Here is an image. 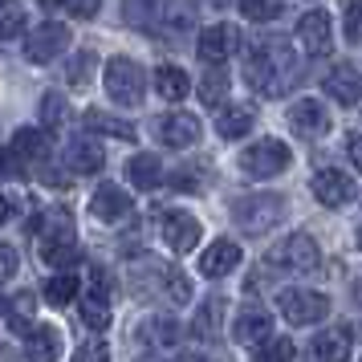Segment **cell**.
<instances>
[{"mask_svg":"<svg viewBox=\"0 0 362 362\" xmlns=\"http://www.w3.org/2000/svg\"><path fill=\"white\" fill-rule=\"evenodd\" d=\"M245 78H248V86L261 90V94H285V90L297 82L293 49H285V45H261V49L248 57Z\"/></svg>","mask_w":362,"mask_h":362,"instance_id":"obj_1","label":"cell"},{"mask_svg":"<svg viewBox=\"0 0 362 362\" xmlns=\"http://www.w3.org/2000/svg\"><path fill=\"white\" fill-rule=\"evenodd\" d=\"M285 216H289L285 196H273V192L240 196L236 204H232V220H236V228L248 232V236H264V232H273Z\"/></svg>","mask_w":362,"mask_h":362,"instance_id":"obj_2","label":"cell"},{"mask_svg":"<svg viewBox=\"0 0 362 362\" xmlns=\"http://www.w3.org/2000/svg\"><path fill=\"white\" fill-rule=\"evenodd\" d=\"M102 78H106V94H110L118 106H139V102H143L147 78H143V66H139V62H131V57H110Z\"/></svg>","mask_w":362,"mask_h":362,"instance_id":"obj_3","label":"cell"},{"mask_svg":"<svg viewBox=\"0 0 362 362\" xmlns=\"http://www.w3.org/2000/svg\"><path fill=\"white\" fill-rule=\"evenodd\" d=\"M289 163H293V155H289V147H285L281 139H261V143H252V147L240 155V171H245L248 180L281 175Z\"/></svg>","mask_w":362,"mask_h":362,"instance_id":"obj_4","label":"cell"},{"mask_svg":"<svg viewBox=\"0 0 362 362\" xmlns=\"http://www.w3.org/2000/svg\"><path fill=\"white\" fill-rule=\"evenodd\" d=\"M277 305L289 326H313V322H322L329 313V297L317 293V289H285L277 297Z\"/></svg>","mask_w":362,"mask_h":362,"instance_id":"obj_5","label":"cell"},{"mask_svg":"<svg viewBox=\"0 0 362 362\" xmlns=\"http://www.w3.org/2000/svg\"><path fill=\"white\" fill-rule=\"evenodd\" d=\"M273 261L281 269H293V273H313L322 264V248H317V240H313L310 232H293V236H285L273 248Z\"/></svg>","mask_w":362,"mask_h":362,"instance_id":"obj_6","label":"cell"},{"mask_svg":"<svg viewBox=\"0 0 362 362\" xmlns=\"http://www.w3.org/2000/svg\"><path fill=\"white\" fill-rule=\"evenodd\" d=\"M66 49H69V29L62 21H45L41 29H33V33L25 37V57L37 62V66L53 62L57 53H66Z\"/></svg>","mask_w":362,"mask_h":362,"instance_id":"obj_7","label":"cell"},{"mask_svg":"<svg viewBox=\"0 0 362 362\" xmlns=\"http://www.w3.org/2000/svg\"><path fill=\"white\" fill-rule=\"evenodd\" d=\"M167 277H171V264L155 261V257H143L127 269V281H131V293L139 301H151V297H163Z\"/></svg>","mask_w":362,"mask_h":362,"instance_id":"obj_8","label":"cell"},{"mask_svg":"<svg viewBox=\"0 0 362 362\" xmlns=\"http://www.w3.org/2000/svg\"><path fill=\"white\" fill-rule=\"evenodd\" d=\"M199 62H208V66H224L232 53L240 49V29L236 25H208L204 33H199Z\"/></svg>","mask_w":362,"mask_h":362,"instance_id":"obj_9","label":"cell"},{"mask_svg":"<svg viewBox=\"0 0 362 362\" xmlns=\"http://www.w3.org/2000/svg\"><path fill=\"white\" fill-rule=\"evenodd\" d=\"M171 13H175V0H127V4H122L127 25L147 29V33H167Z\"/></svg>","mask_w":362,"mask_h":362,"instance_id":"obj_10","label":"cell"},{"mask_svg":"<svg viewBox=\"0 0 362 362\" xmlns=\"http://www.w3.org/2000/svg\"><path fill=\"white\" fill-rule=\"evenodd\" d=\"M297 41H301V49H305V53L326 57L329 45H334V21H329L322 8L301 13V21H297Z\"/></svg>","mask_w":362,"mask_h":362,"instance_id":"obj_11","label":"cell"},{"mask_svg":"<svg viewBox=\"0 0 362 362\" xmlns=\"http://www.w3.org/2000/svg\"><path fill=\"white\" fill-rule=\"evenodd\" d=\"M159 228H163V245L171 252H192L199 245V236H204V228H199V220L192 212H167Z\"/></svg>","mask_w":362,"mask_h":362,"instance_id":"obj_12","label":"cell"},{"mask_svg":"<svg viewBox=\"0 0 362 362\" xmlns=\"http://www.w3.org/2000/svg\"><path fill=\"white\" fill-rule=\"evenodd\" d=\"M155 134H159V143H167V147H192L199 139V118L187 115V110H171V115H163L159 122H155Z\"/></svg>","mask_w":362,"mask_h":362,"instance_id":"obj_13","label":"cell"},{"mask_svg":"<svg viewBox=\"0 0 362 362\" xmlns=\"http://www.w3.org/2000/svg\"><path fill=\"white\" fill-rule=\"evenodd\" d=\"M245 261V252H240V245L236 240H228V236H220V240H212V245L204 248V257H199V273L204 277H228L236 264Z\"/></svg>","mask_w":362,"mask_h":362,"instance_id":"obj_14","label":"cell"},{"mask_svg":"<svg viewBox=\"0 0 362 362\" xmlns=\"http://www.w3.org/2000/svg\"><path fill=\"white\" fill-rule=\"evenodd\" d=\"M134 342L147 350H171L180 342V322L171 313H151L143 326H134Z\"/></svg>","mask_w":362,"mask_h":362,"instance_id":"obj_15","label":"cell"},{"mask_svg":"<svg viewBox=\"0 0 362 362\" xmlns=\"http://www.w3.org/2000/svg\"><path fill=\"white\" fill-rule=\"evenodd\" d=\"M289 122H293L297 134H305V139H322V134L329 131V110H326V102H317V98L293 102Z\"/></svg>","mask_w":362,"mask_h":362,"instance_id":"obj_16","label":"cell"},{"mask_svg":"<svg viewBox=\"0 0 362 362\" xmlns=\"http://www.w3.org/2000/svg\"><path fill=\"white\" fill-rule=\"evenodd\" d=\"M313 196L322 199L326 208H342V204L354 199V180H350L346 171L326 167V171H317V175H313Z\"/></svg>","mask_w":362,"mask_h":362,"instance_id":"obj_17","label":"cell"},{"mask_svg":"<svg viewBox=\"0 0 362 362\" xmlns=\"http://www.w3.org/2000/svg\"><path fill=\"white\" fill-rule=\"evenodd\" d=\"M350 326H334V329H322L317 338L310 342V358L313 362H350Z\"/></svg>","mask_w":362,"mask_h":362,"instance_id":"obj_18","label":"cell"},{"mask_svg":"<svg viewBox=\"0 0 362 362\" xmlns=\"http://www.w3.org/2000/svg\"><path fill=\"white\" fill-rule=\"evenodd\" d=\"M25 354H29V362H57L62 358V334L45 322H33L25 334Z\"/></svg>","mask_w":362,"mask_h":362,"instance_id":"obj_19","label":"cell"},{"mask_svg":"<svg viewBox=\"0 0 362 362\" xmlns=\"http://www.w3.org/2000/svg\"><path fill=\"white\" fill-rule=\"evenodd\" d=\"M134 199L118 187V183H102L94 199H90V212L98 216V220H122V216H131Z\"/></svg>","mask_w":362,"mask_h":362,"instance_id":"obj_20","label":"cell"},{"mask_svg":"<svg viewBox=\"0 0 362 362\" xmlns=\"http://www.w3.org/2000/svg\"><path fill=\"white\" fill-rule=\"evenodd\" d=\"M269 329H273V317L252 305V310L236 313V322H232V338H236L240 346H257V342H264V338H269Z\"/></svg>","mask_w":362,"mask_h":362,"instance_id":"obj_21","label":"cell"},{"mask_svg":"<svg viewBox=\"0 0 362 362\" xmlns=\"http://www.w3.org/2000/svg\"><path fill=\"white\" fill-rule=\"evenodd\" d=\"M41 257L49 264H74V257H78V240H74V228L69 224H57L53 232H45L41 236Z\"/></svg>","mask_w":362,"mask_h":362,"instance_id":"obj_22","label":"cell"},{"mask_svg":"<svg viewBox=\"0 0 362 362\" xmlns=\"http://www.w3.org/2000/svg\"><path fill=\"white\" fill-rule=\"evenodd\" d=\"M102 163H106V155H102V147L94 139H74L66 147V167L78 171V175H94Z\"/></svg>","mask_w":362,"mask_h":362,"instance_id":"obj_23","label":"cell"},{"mask_svg":"<svg viewBox=\"0 0 362 362\" xmlns=\"http://www.w3.org/2000/svg\"><path fill=\"white\" fill-rule=\"evenodd\" d=\"M326 94H334L338 106H358V69L354 66H334V74L326 78Z\"/></svg>","mask_w":362,"mask_h":362,"instance_id":"obj_24","label":"cell"},{"mask_svg":"<svg viewBox=\"0 0 362 362\" xmlns=\"http://www.w3.org/2000/svg\"><path fill=\"white\" fill-rule=\"evenodd\" d=\"M257 127V110L252 106H228V110H220V118H216V134L220 139H240V134H248Z\"/></svg>","mask_w":362,"mask_h":362,"instance_id":"obj_25","label":"cell"},{"mask_svg":"<svg viewBox=\"0 0 362 362\" xmlns=\"http://www.w3.org/2000/svg\"><path fill=\"white\" fill-rule=\"evenodd\" d=\"M155 90H159L167 102H183L187 90H192V82H187V74H183L180 66H159L155 69Z\"/></svg>","mask_w":362,"mask_h":362,"instance_id":"obj_26","label":"cell"},{"mask_svg":"<svg viewBox=\"0 0 362 362\" xmlns=\"http://www.w3.org/2000/svg\"><path fill=\"white\" fill-rule=\"evenodd\" d=\"M127 175H131L134 187L151 192V187H159V183H163V167H159L155 155H134L131 163H127Z\"/></svg>","mask_w":362,"mask_h":362,"instance_id":"obj_27","label":"cell"},{"mask_svg":"<svg viewBox=\"0 0 362 362\" xmlns=\"http://www.w3.org/2000/svg\"><path fill=\"white\" fill-rule=\"evenodd\" d=\"M86 127L94 134H115V139H127V143L139 134L127 118H115V115H106V110H90V115H86Z\"/></svg>","mask_w":362,"mask_h":362,"instance_id":"obj_28","label":"cell"},{"mask_svg":"<svg viewBox=\"0 0 362 362\" xmlns=\"http://www.w3.org/2000/svg\"><path fill=\"white\" fill-rule=\"evenodd\" d=\"M78 310H82V317H86V326L90 329H106L110 326V301H106L102 293H94V289L78 297Z\"/></svg>","mask_w":362,"mask_h":362,"instance_id":"obj_29","label":"cell"},{"mask_svg":"<svg viewBox=\"0 0 362 362\" xmlns=\"http://www.w3.org/2000/svg\"><path fill=\"white\" fill-rule=\"evenodd\" d=\"M45 151H49V143H45V134L33 131V127H21V131L13 134V155H21V159H45Z\"/></svg>","mask_w":362,"mask_h":362,"instance_id":"obj_30","label":"cell"},{"mask_svg":"<svg viewBox=\"0 0 362 362\" xmlns=\"http://www.w3.org/2000/svg\"><path fill=\"white\" fill-rule=\"evenodd\" d=\"M224 94H228V74H224L220 66L204 69V82H199V98H204V106H220Z\"/></svg>","mask_w":362,"mask_h":362,"instance_id":"obj_31","label":"cell"},{"mask_svg":"<svg viewBox=\"0 0 362 362\" xmlns=\"http://www.w3.org/2000/svg\"><path fill=\"white\" fill-rule=\"evenodd\" d=\"M220 313H224V301H204L196 310V322H192V334L196 338H216V329H220Z\"/></svg>","mask_w":362,"mask_h":362,"instance_id":"obj_32","label":"cell"},{"mask_svg":"<svg viewBox=\"0 0 362 362\" xmlns=\"http://www.w3.org/2000/svg\"><path fill=\"white\" fill-rule=\"evenodd\" d=\"M293 354H297V346L289 338H264V342H257L252 362H293Z\"/></svg>","mask_w":362,"mask_h":362,"instance_id":"obj_33","label":"cell"},{"mask_svg":"<svg viewBox=\"0 0 362 362\" xmlns=\"http://www.w3.org/2000/svg\"><path fill=\"white\" fill-rule=\"evenodd\" d=\"M240 4V13L248 21H257V25H269V21L281 17V8H285V0H236Z\"/></svg>","mask_w":362,"mask_h":362,"instance_id":"obj_34","label":"cell"},{"mask_svg":"<svg viewBox=\"0 0 362 362\" xmlns=\"http://www.w3.org/2000/svg\"><path fill=\"white\" fill-rule=\"evenodd\" d=\"M66 118H69V106L62 94H45L41 98V127H49V131H57V127H66Z\"/></svg>","mask_w":362,"mask_h":362,"instance_id":"obj_35","label":"cell"},{"mask_svg":"<svg viewBox=\"0 0 362 362\" xmlns=\"http://www.w3.org/2000/svg\"><path fill=\"white\" fill-rule=\"evenodd\" d=\"M74 297H78V281L69 277V273H57V277L45 285V301H49V305H69Z\"/></svg>","mask_w":362,"mask_h":362,"instance_id":"obj_36","label":"cell"},{"mask_svg":"<svg viewBox=\"0 0 362 362\" xmlns=\"http://www.w3.org/2000/svg\"><path fill=\"white\" fill-rule=\"evenodd\" d=\"M8 317H13V326H21V334H29V326H33V293H17L13 297Z\"/></svg>","mask_w":362,"mask_h":362,"instance_id":"obj_37","label":"cell"},{"mask_svg":"<svg viewBox=\"0 0 362 362\" xmlns=\"http://www.w3.org/2000/svg\"><path fill=\"white\" fill-rule=\"evenodd\" d=\"M25 29V8H17L13 0L0 4V37H17Z\"/></svg>","mask_w":362,"mask_h":362,"instance_id":"obj_38","label":"cell"},{"mask_svg":"<svg viewBox=\"0 0 362 362\" xmlns=\"http://www.w3.org/2000/svg\"><path fill=\"white\" fill-rule=\"evenodd\" d=\"M163 297H171L175 305H183V301L192 297V285H187V277H183L180 269H171V277H167V289H163Z\"/></svg>","mask_w":362,"mask_h":362,"instance_id":"obj_39","label":"cell"},{"mask_svg":"<svg viewBox=\"0 0 362 362\" xmlns=\"http://www.w3.org/2000/svg\"><path fill=\"white\" fill-rule=\"evenodd\" d=\"M74 362H110V350H106V342H86L78 346V354H74Z\"/></svg>","mask_w":362,"mask_h":362,"instance_id":"obj_40","label":"cell"},{"mask_svg":"<svg viewBox=\"0 0 362 362\" xmlns=\"http://www.w3.org/2000/svg\"><path fill=\"white\" fill-rule=\"evenodd\" d=\"M90 69H94V53H78V62H69V82L86 86L90 82Z\"/></svg>","mask_w":362,"mask_h":362,"instance_id":"obj_41","label":"cell"},{"mask_svg":"<svg viewBox=\"0 0 362 362\" xmlns=\"http://www.w3.org/2000/svg\"><path fill=\"white\" fill-rule=\"evenodd\" d=\"M13 273H17V248L0 245V281H8Z\"/></svg>","mask_w":362,"mask_h":362,"instance_id":"obj_42","label":"cell"},{"mask_svg":"<svg viewBox=\"0 0 362 362\" xmlns=\"http://www.w3.org/2000/svg\"><path fill=\"white\" fill-rule=\"evenodd\" d=\"M346 41H350V45L358 41V4H354V0L346 4Z\"/></svg>","mask_w":362,"mask_h":362,"instance_id":"obj_43","label":"cell"},{"mask_svg":"<svg viewBox=\"0 0 362 362\" xmlns=\"http://www.w3.org/2000/svg\"><path fill=\"white\" fill-rule=\"evenodd\" d=\"M13 163H17V155L0 151V180H8V175H13Z\"/></svg>","mask_w":362,"mask_h":362,"instance_id":"obj_44","label":"cell"},{"mask_svg":"<svg viewBox=\"0 0 362 362\" xmlns=\"http://www.w3.org/2000/svg\"><path fill=\"white\" fill-rule=\"evenodd\" d=\"M346 151H350V163H358V134H346Z\"/></svg>","mask_w":362,"mask_h":362,"instance_id":"obj_45","label":"cell"},{"mask_svg":"<svg viewBox=\"0 0 362 362\" xmlns=\"http://www.w3.org/2000/svg\"><path fill=\"white\" fill-rule=\"evenodd\" d=\"M8 212H13V204H8V199L0 196V224H4V220H8Z\"/></svg>","mask_w":362,"mask_h":362,"instance_id":"obj_46","label":"cell"},{"mask_svg":"<svg viewBox=\"0 0 362 362\" xmlns=\"http://www.w3.org/2000/svg\"><path fill=\"white\" fill-rule=\"evenodd\" d=\"M41 4H45V8H57V4H69V0H41Z\"/></svg>","mask_w":362,"mask_h":362,"instance_id":"obj_47","label":"cell"},{"mask_svg":"<svg viewBox=\"0 0 362 362\" xmlns=\"http://www.w3.org/2000/svg\"><path fill=\"white\" fill-rule=\"evenodd\" d=\"M4 310H8V301H4V297H0V317H4Z\"/></svg>","mask_w":362,"mask_h":362,"instance_id":"obj_48","label":"cell"},{"mask_svg":"<svg viewBox=\"0 0 362 362\" xmlns=\"http://www.w3.org/2000/svg\"><path fill=\"white\" fill-rule=\"evenodd\" d=\"M0 4H4V0H0Z\"/></svg>","mask_w":362,"mask_h":362,"instance_id":"obj_49","label":"cell"}]
</instances>
